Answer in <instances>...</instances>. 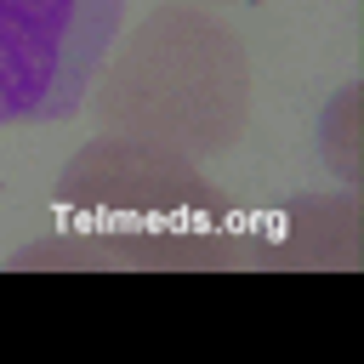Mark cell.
<instances>
[{"label": "cell", "instance_id": "2", "mask_svg": "<svg viewBox=\"0 0 364 364\" xmlns=\"http://www.w3.org/2000/svg\"><path fill=\"white\" fill-rule=\"evenodd\" d=\"M91 114L102 136L154 142L193 165L228 154L250 114L245 46L199 6H159L108 46L91 80Z\"/></svg>", "mask_w": 364, "mask_h": 364}, {"label": "cell", "instance_id": "6", "mask_svg": "<svg viewBox=\"0 0 364 364\" xmlns=\"http://www.w3.org/2000/svg\"><path fill=\"white\" fill-rule=\"evenodd\" d=\"M63 273V267H91V273H114V256L97 245V239H85V233H51V239H34V245H23V250H11L6 256V273Z\"/></svg>", "mask_w": 364, "mask_h": 364}, {"label": "cell", "instance_id": "4", "mask_svg": "<svg viewBox=\"0 0 364 364\" xmlns=\"http://www.w3.org/2000/svg\"><path fill=\"white\" fill-rule=\"evenodd\" d=\"M364 256L358 193H296L267 216L245 222V273H353Z\"/></svg>", "mask_w": 364, "mask_h": 364}, {"label": "cell", "instance_id": "5", "mask_svg": "<svg viewBox=\"0 0 364 364\" xmlns=\"http://www.w3.org/2000/svg\"><path fill=\"white\" fill-rule=\"evenodd\" d=\"M358 97L364 85L347 80L324 108H318V159L336 171V182L358 188L364 182V125H358Z\"/></svg>", "mask_w": 364, "mask_h": 364}, {"label": "cell", "instance_id": "1", "mask_svg": "<svg viewBox=\"0 0 364 364\" xmlns=\"http://www.w3.org/2000/svg\"><path fill=\"white\" fill-rule=\"evenodd\" d=\"M51 216L63 233L97 239L114 256V267L245 273V216L199 176L193 159L154 142H85L57 176Z\"/></svg>", "mask_w": 364, "mask_h": 364}, {"label": "cell", "instance_id": "3", "mask_svg": "<svg viewBox=\"0 0 364 364\" xmlns=\"http://www.w3.org/2000/svg\"><path fill=\"white\" fill-rule=\"evenodd\" d=\"M125 0H0V125H46L85 102Z\"/></svg>", "mask_w": 364, "mask_h": 364}]
</instances>
